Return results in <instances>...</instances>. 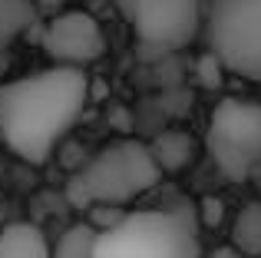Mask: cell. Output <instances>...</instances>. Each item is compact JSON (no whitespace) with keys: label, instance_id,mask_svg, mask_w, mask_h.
<instances>
[{"label":"cell","instance_id":"obj_2","mask_svg":"<svg viewBox=\"0 0 261 258\" xmlns=\"http://www.w3.org/2000/svg\"><path fill=\"white\" fill-rule=\"evenodd\" d=\"M202 222L192 205L139 209L96 228L93 258H202Z\"/></svg>","mask_w":261,"mask_h":258},{"label":"cell","instance_id":"obj_6","mask_svg":"<svg viewBox=\"0 0 261 258\" xmlns=\"http://www.w3.org/2000/svg\"><path fill=\"white\" fill-rule=\"evenodd\" d=\"M133 33L155 50H182L205 23V0H122Z\"/></svg>","mask_w":261,"mask_h":258},{"label":"cell","instance_id":"obj_1","mask_svg":"<svg viewBox=\"0 0 261 258\" xmlns=\"http://www.w3.org/2000/svg\"><path fill=\"white\" fill-rule=\"evenodd\" d=\"M89 103V76L76 66H46L0 86V133L13 156L43 166Z\"/></svg>","mask_w":261,"mask_h":258},{"label":"cell","instance_id":"obj_15","mask_svg":"<svg viewBox=\"0 0 261 258\" xmlns=\"http://www.w3.org/2000/svg\"><path fill=\"white\" fill-rule=\"evenodd\" d=\"M0 228H4V209H0Z\"/></svg>","mask_w":261,"mask_h":258},{"label":"cell","instance_id":"obj_10","mask_svg":"<svg viewBox=\"0 0 261 258\" xmlns=\"http://www.w3.org/2000/svg\"><path fill=\"white\" fill-rule=\"evenodd\" d=\"M231 245L245 258H261V202H245L231 222Z\"/></svg>","mask_w":261,"mask_h":258},{"label":"cell","instance_id":"obj_12","mask_svg":"<svg viewBox=\"0 0 261 258\" xmlns=\"http://www.w3.org/2000/svg\"><path fill=\"white\" fill-rule=\"evenodd\" d=\"M96 225H70L57 242H50V258H93Z\"/></svg>","mask_w":261,"mask_h":258},{"label":"cell","instance_id":"obj_9","mask_svg":"<svg viewBox=\"0 0 261 258\" xmlns=\"http://www.w3.org/2000/svg\"><path fill=\"white\" fill-rule=\"evenodd\" d=\"M33 23H37L33 0H0V53L10 50Z\"/></svg>","mask_w":261,"mask_h":258},{"label":"cell","instance_id":"obj_5","mask_svg":"<svg viewBox=\"0 0 261 258\" xmlns=\"http://www.w3.org/2000/svg\"><path fill=\"white\" fill-rule=\"evenodd\" d=\"M212 162L235 182L261 172V103L228 96L212 110L205 133Z\"/></svg>","mask_w":261,"mask_h":258},{"label":"cell","instance_id":"obj_7","mask_svg":"<svg viewBox=\"0 0 261 258\" xmlns=\"http://www.w3.org/2000/svg\"><path fill=\"white\" fill-rule=\"evenodd\" d=\"M43 50L53 57L57 66H76L86 70L89 63L102 57L106 37L93 13L86 10H63L46 23L43 30Z\"/></svg>","mask_w":261,"mask_h":258},{"label":"cell","instance_id":"obj_3","mask_svg":"<svg viewBox=\"0 0 261 258\" xmlns=\"http://www.w3.org/2000/svg\"><path fill=\"white\" fill-rule=\"evenodd\" d=\"M162 169L152 149L136 139H119L102 146L83 169L66 182V199L76 209H113L139 199L142 192L155 189Z\"/></svg>","mask_w":261,"mask_h":258},{"label":"cell","instance_id":"obj_4","mask_svg":"<svg viewBox=\"0 0 261 258\" xmlns=\"http://www.w3.org/2000/svg\"><path fill=\"white\" fill-rule=\"evenodd\" d=\"M202 30L225 70L261 83V0H205Z\"/></svg>","mask_w":261,"mask_h":258},{"label":"cell","instance_id":"obj_8","mask_svg":"<svg viewBox=\"0 0 261 258\" xmlns=\"http://www.w3.org/2000/svg\"><path fill=\"white\" fill-rule=\"evenodd\" d=\"M0 258H50V239L30 222H4Z\"/></svg>","mask_w":261,"mask_h":258},{"label":"cell","instance_id":"obj_13","mask_svg":"<svg viewBox=\"0 0 261 258\" xmlns=\"http://www.w3.org/2000/svg\"><path fill=\"white\" fill-rule=\"evenodd\" d=\"M212 258H245V255L231 245V248H218V252H212Z\"/></svg>","mask_w":261,"mask_h":258},{"label":"cell","instance_id":"obj_14","mask_svg":"<svg viewBox=\"0 0 261 258\" xmlns=\"http://www.w3.org/2000/svg\"><path fill=\"white\" fill-rule=\"evenodd\" d=\"M40 4H46V7H53V4H57V7H60L63 0H40Z\"/></svg>","mask_w":261,"mask_h":258},{"label":"cell","instance_id":"obj_11","mask_svg":"<svg viewBox=\"0 0 261 258\" xmlns=\"http://www.w3.org/2000/svg\"><path fill=\"white\" fill-rule=\"evenodd\" d=\"M149 149H152V156H155V162H159L162 172H175V169H185L192 162V139L182 133V129L162 133Z\"/></svg>","mask_w":261,"mask_h":258}]
</instances>
